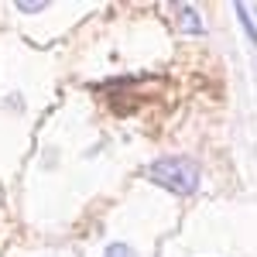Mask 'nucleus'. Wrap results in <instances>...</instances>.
Wrapping results in <instances>:
<instances>
[{
	"instance_id": "f257e3e1",
	"label": "nucleus",
	"mask_w": 257,
	"mask_h": 257,
	"mask_svg": "<svg viewBox=\"0 0 257 257\" xmlns=\"http://www.w3.org/2000/svg\"><path fill=\"white\" fill-rule=\"evenodd\" d=\"M144 178H151L155 185L175 192V196H192L199 189V165L189 158H161L144 168Z\"/></svg>"
},
{
	"instance_id": "f03ea898",
	"label": "nucleus",
	"mask_w": 257,
	"mask_h": 257,
	"mask_svg": "<svg viewBox=\"0 0 257 257\" xmlns=\"http://www.w3.org/2000/svg\"><path fill=\"white\" fill-rule=\"evenodd\" d=\"M175 21H178V28H182L185 35H202V31H206L202 21H199V14H196V7H189V4H178L175 7Z\"/></svg>"
},
{
	"instance_id": "7ed1b4c3",
	"label": "nucleus",
	"mask_w": 257,
	"mask_h": 257,
	"mask_svg": "<svg viewBox=\"0 0 257 257\" xmlns=\"http://www.w3.org/2000/svg\"><path fill=\"white\" fill-rule=\"evenodd\" d=\"M237 14H240V21H243V35L254 41V48H257V24L250 21V7H247V4H237Z\"/></svg>"
},
{
	"instance_id": "20e7f679",
	"label": "nucleus",
	"mask_w": 257,
	"mask_h": 257,
	"mask_svg": "<svg viewBox=\"0 0 257 257\" xmlns=\"http://www.w3.org/2000/svg\"><path fill=\"white\" fill-rule=\"evenodd\" d=\"M106 257H134V250H131L127 243H110V247H106Z\"/></svg>"
},
{
	"instance_id": "39448f33",
	"label": "nucleus",
	"mask_w": 257,
	"mask_h": 257,
	"mask_svg": "<svg viewBox=\"0 0 257 257\" xmlns=\"http://www.w3.org/2000/svg\"><path fill=\"white\" fill-rule=\"evenodd\" d=\"M21 11H28V14H38V11H45V4H21Z\"/></svg>"
}]
</instances>
